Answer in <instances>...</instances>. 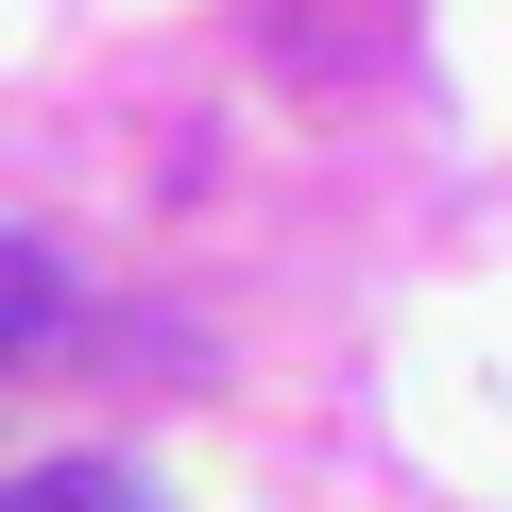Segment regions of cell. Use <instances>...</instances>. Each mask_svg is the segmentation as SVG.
Returning <instances> with one entry per match:
<instances>
[{
    "label": "cell",
    "mask_w": 512,
    "mask_h": 512,
    "mask_svg": "<svg viewBox=\"0 0 512 512\" xmlns=\"http://www.w3.org/2000/svg\"><path fill=\"white\" fill-rule=\"evenodd\" d=\"M52 325H69V274H52L35 239H0V359H18V342H52Z\"/></svg>",
    "instance_id": "obj_2"
},
{
    "label": "cell",
    "mask_w": 512,
    "mask_h": 512,
    "mask_svg": "<svg viewBox=\"0 0 512 512\" xmlns=\"http://www.w3.org/2000/svg\"><path fill=\"white\" fill-rule=\"evenodd\" d=\"M0 512H154V478H137V461H18Z\"/></svg>",
    "instance_id": "obj_1"
}]
</instances>
